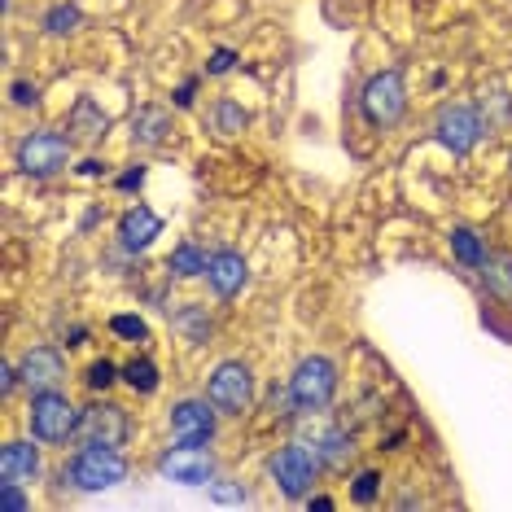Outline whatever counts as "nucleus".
Listing matches in <instances>:
<instances>
[{"mask_svg": "<svg viewBox=\"0 0 512 512\" xmlns=\"http://www.w3.org/2000/svg\"><path fill=\"white\" fill-rule=\"evenodd\" d=\"M237 62H241V53H237V49H228V44H219V49L206 53L202 75H206V79H224V75L237 71Z\"/></svg>", "mask_w": 512, "mask_h": 512, "instance_id": "c756f323", "label": "nucleus"}, {"mask_svg": "<svg viewBox=\"0 0 512 512\" xmlns=\"http://www.w3.org/2000/svg\"><path fill=\"white\" fill-rule=\"evenodd\" d=\"M18 372H22V390L27 394H49V390H66L71 381V359H66L62 342H36L18 355Z\"/></svg>", "mask_w": 512, "mask_h": 512, "instance_id": "9b49d317", "label": "nucleus"}, {"mask_svg": "<svg viewBox=\"0 0 512 512\" xmlns=\"http://www.w3.org/2000/svg\"><path fill=\"white\" fill-rule=\"evenodd\" d=\"M79 27H84V9H79L75 0H53V5L40 14V31L49 40H71Z\"/></svg>", "mask_w": 512, "mask_h": 512, "instance_id": "a878e982", "label": "nucleus"}, {"mask_svg": "<svg viewBox=\"0 0 512 512\" xmlns=\"http://www.w3.org/2000/svg\"><path fill=\"white\" fill-rule=\"evenodd\" d=\"M202 79H206V75L180 79V84L171 88V106H176V110H197V92H202Z\"/></svg>", "mask_w": 512, "mask_h": 512, "instance_id": "f704fd0d", "label": "nucleus"}, {"mask_svg": "<svg viewBox=\"0 0 512 512\" xmlns=\"http://www.w3.org/2000/svg\"><path fill=\"white\" fill-rule=\"evenodd\" d=\"M202 127L215 136V141H237V136H246V127H250V110L224 92V97H211V106L202 110Z\"/></svg>", "mask_w": 512, "mask_h": 512, "instance_id": "aec40b11", "label": "nucleus"}, {"mask_svg": "<svg viewBox=\"0 0 512 512\" xmlns=\"http://www.w3.org/2000/svg\"><path fill=\"white\" fill-rule=\"evenodd\" d=\"M407 110H412V88H407V75L399 66H381V71H372L364 79V88H359V114H364V123L372 132H394Z\"/></svg>", "mask_w": 512, "mask_h": 512, "instance_id": "423d86ee", "label": "nucleus"}, {"mask_svg": "<svg viewBox=\"0 0 512 512\" xmlns=\"http://www.w3.org/2000/svg\"><path fill=\"white\" fill-rule=\"evenodd\" d=\"M477 285H482L486 298L495 302H512V250H491L486 263L477 267Z\"/></svg>", "mask_w": 512, "mask_h": 512, "instance_id": "5701e85b", "label": "nucleus"}, {"mask_svg": "<svg viewBox=\"0 0 512 512\" xmlns=\"http://www.w3.org/2000/svg\"><path fill=\"white\" fill-rule=\"evenodd\" d=\"M62 127H66V136L75 141V149H88V154H92V149L106 145L114 119H110V110L92 97V92H79V97L71 101V110H66Z\"/></svg>", "mask_w": 512, "mask_h": 512, "instance_id": "ddd939ff", "label": "nucleus"}, {"mask_svg": "<svg viewBox=\"0 0 512 512\" xmlns=\"http://www.w3.org/2000/svg\"><path fill=\"white\" fill-rule=\"evenodd\" d=\"M22 390V372H18V359H5L0 364V399H14V394Z\"/></svg>", "mask_w": 512, "mask_h": 512, "instance_id": "e433bc0d", "label": "nucleus"}, {"mask_svg": "<svg viewBox=\"0 0 512 512\" xmlns=\"http://www.w3.org/2000/svg\"><path fill=\"white\" fill-rule=\"evenodd\" d=\"M132 477V460L123 447H92V442H75L71 456L57 469V482H66V491L75 495H101L114 491Z\"/></svg>", "mask_w": 512, "mask_h": 512, "instance_id": "f257e3e1", "label": "nucleus"}, {"mask_svg": "<svg viewBox=\"0 0 512 512\" xmlns=\"http://www.w3.org/2000/svg\"><path fill=\"white\" fill-rule=\"evenodd\" d=\"M9 101H14L18 110H40L44 106V88L36 84V79H14V84H9Z\"/></svg>", "mask_w": 512, "mask_h": 512, "instance_id": "2f4dec72", "label": "nucleus"}, {"mask_svg": "<svg viewBox=\"0 0 512 512\" xmlns=\"http://www.w3.org/2000/svg\"><path fill=\"white\" fill-rule=\"evenodd\" d=\"M176 106H162V101H145V106L132 110V119H127V145L141 149V154H154V149L171 145V136H176Z\"/></svg>", "mask_w": 512, "mask_h": 512, "instance_id": "4468645a", "label": "nucleus"}, {"mask_svg": "<svg viewBox=\"0 0 512 512\" xmlns=\"http://www.w3.org/2000/svg\"><path fill=\"white\" fill-rule=\"evenodd\" d=\"M206 263H211V250L197 237H180L176 246H171L167 263H162V276H167V281H206Z\"/></svg>", "mask_w": 512, "mask_h": 512, "instance_id": "412c9836", "label": "nucleus"}, {"mask_svg": "<svg viewBox=\"0 0 512 512\" xmlns=\"http://www.w3.org/2000/svg\"><path fill=\"white\" fill-rule=\"evenodd\" d=\"M219 421H224V416L215 412V403L206 399V394H189V399H176L167 407L171 442H215Z\"/></svg>", "mask_w": 512, "mask_h": 512, "instance_id": "f8f14e48", "label": "nucleus"}, {"mask_svg": "<svg viewBox=\"0 0 512 512\" xmlns=\"http://www.w3.org/2000/svg\"><path fill=\"white\" fill-rule=\"evenodd\" d=\"M447 250H451V259H456L464 272H477V267L486 263V254H491V241H486L473 224H451V232H447Z\"/></svg>", "mask_w": 512, "mask_h": 512, "instance_id": "4be33fe9", "label": "nucleus"}, {"mask_svg": "<svg viewBox=\"0 0 512 512\" xmlns=\"http://www.w3.org/2000/svg\"><path fill=\"white\" fill-rule=\"evenodd\" d=\"M307 508H316V512H333V508H337V499H333V495H316V491H311V495H307Z\"/></svg>", "mask_w": 512, "mask_h": 512, "instance_id": "58836bf2", "label": "nucleus"}, {"mask_svg": "<svg viewBox=\"0 0 512 512\" xmlns=\"http://www.w3.org/2000/svg\"><path fill=\"white\" fill-rule=\"evenodd\" d=\"M44 442H36L22 429V434L14 438H5L0 442V482H27V486H36L40 477H44Z\"/></svg>", "mask_w": 512, "mask_h": 512, "instance_id": "dca6fc26", "label": "nucleus"}, {"mask_svg": "<svg viewBox=\"0 0 512 512\" xmlns=\"http://www.w3.org/2000/svg\"><path fill=\"white\" fill-rule=\"evenodd\" d=\"M0 508L5 512H31V486L27 482H0Z\"/></svg>", "mask_w": 512, "mask_h": 512, "instance_id": "72a5a7b5", "label": "nucleus"}, {"mask_svg": "<svg viewBox=\"0 0 512 512\" xmlns=\"http://www.w3.org/2000/svg\"><path fill=\"white\" fill-rule=\"evenodd\" d=\"M79 407L66 390H49V394H27V412H22V429H27L44 447H75L79 438Z\"/></svg>", "mask_w": 512, "mask_h": 512, "instance_id": "39448f33", "label": "nucleus"}, {"mask_svg": "<svg viewBox=\"0 0 512 512\" xmlns=\"http://www.w3.org/2000/svg\"><path fill=\"white\" fill-rule=\"evenodd\" d=\"M145 180H149V162H132L127 171L110 176V189H114V193H141Z\"/></svg>", "mask_w": 512, "mask_h": 512, "instance_id": "473e14b6", "label": "nucleus"}, {"mask_svg": "<svg viewBox=\"0 0 512 512\" xmlns=\"http://www.w3.org/2000/svg\"><path fill=\"white\" fill-rule=\"evenodd\" d=\"M263 473H267V482L276 486V495H281V499H289V504H307V495L316 491L324 464H320V456H316V447H311V442L285 438V442H276V447L267 451Z\"/></svg>", "mask_w": 512, "mask_h": 512, "instance_id": "f03ea898", "label": "nucleus"}, {"mask_svg": "<svg viewBox=\"0 0 512 512\" xmlns=\"http://www.w3.org/2000/svg\"><path fill=\"white\" fill-rule=\"evenodd\" d=\"M101 219H106V206H88L84 219H79V232H92V228L101 224Z\"/></svg>", "mask_w": 512, "mask_h": 512, "instance_id": "4c0bfd02", "label": "nucleus"}, {"mask_svg": "<svg viewBox=\"0 0 512 512\" xmlns=\"http://www.w3.org/2000/svg\"><path fill=\"white\" fill-rule=\"evenodd\" d=\"M477 114H482L486 132H508L512 127V92L504 84H486L482 92H477Z\"/></svg>", "mask_w": 512, "mask_h": 512, "instance_id": "393cba45", "label": "nucleus"}, {"mask_svg": "<svg viewBox=\"0 0 512 512\" xmlns=\"http://www.w3.org/2000/svg\"><path fill=\"white\" fill-rule=\"evenodd\" d=\"M206 289L215 302H237L250 289V263L241 250H211L206 263Z\"/></svg>", "mask_w": 512, "mask_h": 512, "instance_id": "f3484780", "label": "nucleus"}, {"mask_svg": "<svg viewBox=\"0 0 512 512\" xmlns=\"http://www.w3.org/2000/svg\"><path fill=\"white\" fill-rule=\"evenodd\" d=\"M14 167L27 180H57L75 167V141L66 136V127H27L14 141Z\"/></svg>", "mask_w": 512, "mask_h": 512, "instance_id": "7ed1b4c3", "label": "nucleus"}, {"mask_svg": "<svg viewBox=\"0 0 512 512\" xmlns=\"http://www.w3.org/2000/svg\"><path fill=\"white\" fill-rule=\"evenodd\" d=\"M381 491H386V469H381V464H359L351 473V486H346L351 504H359V508L381 504Z\"/></svg>", "mask_w": 512, "mask_h": 512, "instance_id": "bb28decb", "label": "nucleus"}, {"mask_svg": "<svg viewBox=\"0 0 512 512\" xmlns=\"http://www.w3.org/2000/svg\"><path fill=\"white\" fill-rule=\"evenodd\" d=\"M486 123L477 114L473 101H442L438 114H434V141L447 149L451 158H469L477 145L486 141Z\"/></svg>", "mask_w": 512, "mask_h": 512, "instance_id": "9d476101", "label": "nucleus"}, {"mask_svg": "<svg viewBox=\"0 0 512 512\" xmlns=\"http://www.w3.org/2000/svg\"><path fill=\"white\" fill-rule=\"evenodd\" d=\"M285 386H289V399H294L298 412H329L337 390H342V368H337V359L311 351L294 364Z\"/></svg>", "mask_w": 512, "mask_h": 512, "instance_id": "0eeeda50", "label": "nucleus"}, {"mask_svg": "<svg viewBox=\"0 0 512 512\" xmlns=\"http://www.w3.org/2000/svg\"><path fill=\"white\" fill-rule=\"evenodd\" d=\"M167 316H171V333H176L184 346H211L215 316L206 302H171Z\"/></svg>", "mask_w": 512, "mask_h": 512, "instance_id": "6ab92c4d", "label": "nucleus"}, {"mask_svg": "<svg viewBox=\"0 0 512 512\" xmlns=\"http://www.w3.org/2000/svg\"><path fill=\"white\" fill-rule=\"evenodd\" d=\"M136 438V416L123 403L106 399V394H92L79 416V438L75 442H92V447H127Z\"/></svg>", "mask_w": 512, "mask_h": 512, "instance_id": "1a4fd4ad", "label": "nucleus"}, {"mask_svg": "<svg viewBox=\"0 0 512 512\" xmlns=\"http://www.w3.org/2000/svg\"><path fill=\"white\" fill-rule=\"evenodd\" d=\"M106 329L127 346H149L154 342V329H149V320L141 316V311H114V316L106 320Z\"/></svg>", "mask_w": 512, "mask_h": 512, "instance_id": "c85d7f7f", "label": "nucleus"}, {"mask_svg": "<svg viewBox=\"0 0 512 512\" xmlns=\"http://www.w3.org/2000/svg\"><path fill=\"white\" fill-rule=\"evenodd\" d=\"M316 456H320V464H324V473H355L359 469V442H355V434L346 429L342 421H333L329 429L320 434V442H316Z\"/></svg>", "mask_w": 512, "mask_h": 512, "instance_id": "a211bd4d", "label": "nucleus"}, {"mask_svg": "<svg viewBox=\"0 0 512 512\" xmlns=\"http://www.w3.org/2000/svg\"><path fill=\"white\" fill-rule=\"evenodd\" d=\"M79 381H84L88 394H110L114 386H123V364H114L110 355H92Z\"/></svg>", "mask_w": 512, "mask_h": 512, "instance_id": "cd10ccee", "label": "nucleus"}, {"mask_svg": "<svg viewBox=\"0 0 512 512\" xmlns=\"http://www.w3.org/2000/svg\"><path fill=\"white\" fill-rule=\"evenodd\" d=\"M71 171H75L79 180H106V176H110V162H106V158H97V154H84Z\"/></svg>", "mask_w": 512, "mask_h": 512, "instance_id": "c9c22d12", "label": "nucleus"}, {"mask_svg": "<svg viewBox=\"0 0 512 512\" xmlns=\"http://www.w3.org/2000/svg\"><path fill=\"white\" fill-rule=\"evenodd\" d=\"M206 491H211V499L215 504H250V486H241L237 477H215L211 486H206Z\"/></svg>", "mask_w": 512, "mask_h": 512, "instance_id": "7c9ffc66", "label": "nucleus"}, {"mask_svg": "<svg viewBox=\"0 0 512 512\" xmlns=\"http://www.w3.org/2000/svg\"><path fill=\"white\" fill-rule=\"evenodd\" d=\"M167 232V219H162L154 206H145V202H132L127 211L114 219V246H119L123 254H145L154 241Z\"/></svg>", "mask_w": 512, "mask_h": 512, "instance_id": "2eb2a0df", "label": "nucleus"}, {"mask_svg": "<svg viewBox=\"0 0 512 512\" xmlns=\"http://www.w3.org/2000/svg\"><path fill=\"white\" fill-rule=\"evenodd\" d=\"M202 394L215 403V412L224 421H246L259 403V377H254V364L241 355L219 359V364L206 368V386Z\"/></svg>", "mask_w": 512, "mask_h": 512, "instance_id": "20e7f679", "label": "nucleus"}, {"mask_svg": "<svg viewBox=\"0 0 512 512\" xmlns=\"http://www.w3.org/2000/svg\"><path fill=\"white\" fill-rule=\"evenodd\" d=\"M154 473L176 486H211L219 477V456L211 442H167L154 451Z\"/></svg>", "mask_w": 512, "mask_h": 512, "instance_id": "6e6552de", "label": "nucleus"}, {"mask_svg": "<svg viewBox=\"0 0 512 512\" xmlns=\"http://www.w3.org/2000/svg\"><path fill=\"white\" fill-rule=\"evenodd\" d=\"M62 342H66V351H71V346H84L88 342V329H84V324H75V329H66Z\"/></svg>", "mask_w": 512, "mask_h": 512, "instance_id": "ea45409f", "label": "nucleus"}, {"mask_svg": "<svg viewBox=\"0 0 512 512\" xmlns=\"http://www.w3.org/2000/svg\"><path fill=\"white\" fill-rule=\"evenodd\" d=\"M123 386L136 394V399H154V394L162 390V364L154 355H132L123 359Z\"/></svg>", "mask_w": 512, "mask_h": 512, "instance_id": "b1692460", "label": "nucleus"}]
</instances>
